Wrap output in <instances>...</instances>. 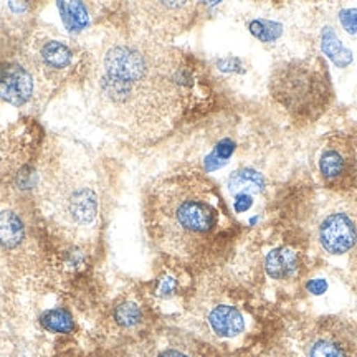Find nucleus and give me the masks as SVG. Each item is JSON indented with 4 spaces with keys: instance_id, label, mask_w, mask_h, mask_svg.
<instances>
[{
    "instance_id": "f257e3e1",
    "label": "nucleus",
    "mask_w": 357,
    "mask_h": 357,
    "mask_svg": "<svg viewBox=\"0 0 357 357\" xmlns=\"http://www.w3.org/2000/svg\"><path fill=\"white\" fill-rule=\"evenodd\" d=\"M200 89L187 53L132 30L109 35L88 55L89 111L126 144L147 147L172 134L195 106Z\"/></svg>"
},
{
    "instance_id": "f03ea898",
    "label": "nucleus",
    "mask_w": 357,
    "mask_h": 357,
    "mask_svg": "<svg viewBox=\"0 0 357 357\" xmlns=\"http://www.w3.org/2000/svg\"><path fill=\"white\" fill-rule=\"evenodd\" d=\"M146 227L164 255L182 263L208 257L231 229L217 185L204 174L174 172L158 178L146 197Z\"/></svg>"
},
{
    "instance_id": "7ed1b4c3",
    "label": "nucleus",
    "mask_w": 357,
    "mask_h": 357,
    "mask_svg": "<svg viewBox=\"0 0 357 357\" xmlns=\"http://www.w3.org/2000/svg\"><path fill=\"white\" fill-rule=\"evenodd\" d=\"M37 208L50 234L71 248H88L101 230L102 197L95 160L84 146L55 137L38 169Z\"/></svg>"
},
{
    "instance_id": "20e7f679",
    "label": "nucleus",
    "mask_w": 357,
    "mask_h": 357,
    "mask_svg": "<svg viewBox=\"0 0 357 357\" xmlns=\"http://www.w3.org/2000/svg\"><path fill=\"white\" fill-rule=\"evenodd\" d=\"M25 47L47 95L73 82L79 75H86V53L75 40L56 30L37 26L25 38Z\"/></svg>"
},
{
    "instance_id": "39448f33",
    "label": "nucleus",
    "mask_w": 357,
    "mask_h": 357,
    "mask_svg": "<svg viewBox=\"0 0 357 357\" xmlns=\"http://www.w3.org/2000/svg\"><path fill=\"white\" fill-rule=\"evenodd\" d=\"M40 95L47 91L30 61L25 42L0 30V101L22 108L37 101Z\"/></svg>"
},
{
    "instance_id": "423d86ee",
    "label": "nucleus",
    "mask_w": 357,
    "mask_h": 357,
    "mask_svg": "<svg viewBox=\"0 0 357 357\" xmlns=\"http://www.w3.org/2000/svg\"><path fill=\"white\" fill-rule=\"evenodd\" d=\"M37 253L35 215L15 195H0V257L8 266L24 268L37 261Z\"/></svg>"
},
{
    "instance_id": "0eeeda50",
    "label": "nucleus",
    "mask_w": 357,
    "mask_h": 357,
    "mask_svg": "<svg viewBox=\"0 0 357 357\" xmlns=\"http://www.w3.org/2000/svg\"><path fill=\"white\" fill-rule=\"evenodd\" d=\"M273 93L284 108L310 116L323 108L329 96L328 77L323 65L306 61L289 63L276 71Z\"/></svg>"
},
{
    "instance_id": "6e6552de",
    "label": "nucleus",
    "mask_w": 357,
    "mask_h": 357,
    "mask_svg": "<svg viewBox=\"0 0 357 357\" xmlns=\"http://www.w3.org/2000/svg\"><path fill=\"white\" fill-rule=\"evenodd\" d=\"M132 32L169 43L197 19L199 6L192 2H141L129 6Z\"/></svg>"
},
{
    "instance_id": "1a4fd4ad",
    "label": "nucleus",
    "mask_w": 357,
    "mask_h": 357,
    "mask_svg": "<svg viewBox=\"0 0 357 357\" xmlns=\"http://www.w3.org/2000/svg\"><path fill=\"white\" fill-rule=\"evenodd\" d=\"M321 248L329 255H346L357 247V213L334 211L323 217L318 227Z\"/></svg>"
},
{
    "instance_id": "9d476101",
    "label": "nucleus",
    "mask_w": 357,
    "mask_h": 357,
    "mask_svg": "<svg viewBox=\"0 0 357 357\" xmlns=\"http://www.w3.org/2000/svg\"><path fill=\"white\" fill-rule=\"evenodd\" d=\"M0 357H38L37 344L17 312L0 298Z\"/></svg>"
},
{
    "instance_id": "9b49d317",
    "label": "nucleus",
    "mask_w": 357,
    "mask_h": 357,
    "mask_svg": "<svg viewBox=\"0 0 357 357\" xmlns=\"http://www.w3.org/2000/svg\"><path fill=\"white\" fill-rule=\"evenodd\" d=\"M352 151L342 141H333L321 151L319 174L329 185H342L352 176Z\"/></svg>"
},
{
    "instance_id": "f8f14e48",
    "label": "nucleus",
    "mask_w": 357,
    "mask_h": 357,
    "mask_svg": "<svg viewBox=\"0 0 357 357\" xmlns=\"http://www.w3.org/2000/svg\"><path fill=\"white\" fill-rule=\"evenodd\" d=\"M208 329L220 339H234L247 328V319L238 307L231 305H215L207 314Z\"/></svg>"
},
{
    "instance_id": "ddd939ff",
    "label": "nucleus",
    "mask_w": 357,
    "mask_h": 357,
    "mask_svg": "<svg viewBox=\"0 0 357 357\" xmlns=\"http://www.w3.org/2000/svg\"><path fill=\"white\" fill-rule=\"evenodd\" d=\"M298 265H300V258L298 253L289 247H280L271 250L266 255L265 270L268 276L273 280H287L289 276L296 273Z\"/></svg>"
},
{
    "instance_id": "4468645a",
    "label": "nucleus",
    "mask_w": 357,
    "mask_h": 357,
    "mask_svg": "<svg viewBox=\"0 0 357 357\" xmlns=\"http://www.w3.org/2000/svg\"><path fill=\"white\" fill-rule=\"evenodd\" d=\"M351 341L344 333H331L311 342L307 357H351Z\"/></svg>"
},
{
    "instance_id": "2eb2a0df",
    "label": "nucleus",
    "mask_w": 357,
    "mask_h": 357,
    "mask_svg": "<svg viewBox=\"0 0 357 357\" xmlns=\"http://www.w3.org/2000/svg\"><path fill=\"white\" fill-rule=\"evenodd\" d=\"M56 8L60 10L61 22L70 33H82L91 24L89 8L83 2H58Z\"/></svg>"
},
{
    "instance_id": "dca6fc26",
    "label": "nucleus",
    "mask_w": 357,
    "mask_h": 357,
    "mask_svg": "<svg viewBox=\"0 0 357 357\" xmlns=\"http://www.w3.org/2000/svg\"><path fill=\"white\" fill-rule=\"evenodd\" d=\"M229 187L230 190L238 192L240 195H248V194H257L265 189V178L261 174H258L252 169H242V171H236L229 178Z\"/></svg>"
},
{
    "instance_id": "f3484780",
    "label": "nucleus",
    "mask_w": 357,
    "mask_h": 357,
    "mask_svg": "<svg viewBox=\"0 0 357 357\" xmlns=\"http://www.w3.org/2000/svg\"><path fill=\"white\" fill-rule=\"evenodd\" d=\"M40 324H42L45 331L55 334H70L77 328L71 314L66 310H63V307H55V310L45 311L40 316Z\"/></svg>"
},
{
    "instance_id": "a211bd4d",
    "label": "nucleus",
    "mask_w": 357,
    "mask_h": 357,
    "mask_svg": "<svg viewBox=\"0 0 357 357\" xmlns=\"http://www.w3.org/2000/svg\"><path fill=\"white\" fill-rule=\"evenodd\" d=\"M113 318L119 328L134 329L144 321V311H142L139 303L126 300V301H121L114 307Z\"/></svg>"
},
{
    "instance_id": "6ab92c4d",
    "label": "nucleus",
    "mask_w": 357,
    "mask_h": 357,
    "mask_svg": "<svg viewBox=\"0 0 357 357\" xmlns=\"http://www.w3.org/2000/svg\"><path fill=\"white\" fill-rule=\"evenodd\" d=\"M321 47H323V52L328 56L333 58V61L337 66H346L351 61V53L342 47V43L339 42L336 33L333 32L331 29L323 30V37H321Z\"/></svg>"
},
{
    "instance_id": "aec40b11",
    "label": "nucleus",
    "mask_w": 357,
    "mask_h": 357,
    "mask_svg": "<svg viewBox=\"0 0 357 357\" xmlns=\"http://www.w3.org/2000/svg\"><path fill=\"white\" fill-rule=\"evenodd\" d=\"M250 32L261 42H273L278 38L280 35V26L273 24V22H265V20H253L250 24Z\"/></svg>"
},
{
    "instance_id": "412c9836",
    "label": "nucleus",
    "mask_w": 357,
    "mask_h": 357,
    "mask_svg": "<svg viewBox=\"0 0 357 357\" xmlns=\"http://www.w3.org/2000/svg\"><path fill=\"white\" fill-rule=\"evenodd\" d=\"M177 289H178L177 280L174 278L172 275H166V276H162V278L159 280L155 294H158L159 298H171L177 293Z\"/></svg>"
},
{
    "instance_id": "4be33fe9",
    "label": "nucleus",
    "mask_w": 357,
    "mask_h": 357,
    "mask_svg": "<svg viewBox=\"0 0 357 357\" xmlns=\"http://www.w3.org/2000/svg\"><path fill=\"white\" fill-rule=\"evenodd\" d=\"M339 20H341V25L344 26L349 33H357V10L356 8H347V10H342L341 15H339Z\"/></svg>"
},
{
    "instance_id": "5701e85b",
    "label": "nucleus",
    "mask_w": 357,
    "mask_h": 357,
    "mask_svg": "<svg viewBox=\"0 0 357 357\" xmlns=\"http://www.w3.org/2000/svg\"><path fill=\"white\" fill-rule=\"evenodd\" d=\"M307 289L312 294H323L328 289V283L324 280H312L307 283Z\"/></svg>"
},
{
    "instance_id": "b1692460",
    "label": "nucleus",
    "mask_w": 357,
    "mask_h": 357,
    "mask_svg": "<svg viewBox=\"0 0 357 357\" xmlns=\"http://www.w3.org/2000/svg\"><path fill=\"white\" fill-rule=\"evenodd\" d=\"M252 205V199H250V195H238V199H236L235 202V211L236 212H245L247 208Z\"/></svg>"
},
{
    "instance_id": "393cba45",
    "label": "nucleus",
    "mask_w": 357,
    "mask_h": 357,
    "mask_svg": "<svg viewBox=\"0 0 357 357\" xmlns=\"http://www.w3.org/2000/svg\"><path fill=\"white\" fill-rule=\"evenodd\" d=\"M158 357H192L187 354V352L176 349V347H167V349H162L158 354Z\"/></svg>"
}]
</instances>
